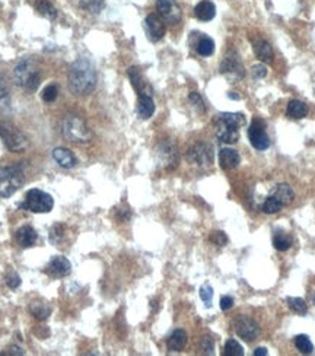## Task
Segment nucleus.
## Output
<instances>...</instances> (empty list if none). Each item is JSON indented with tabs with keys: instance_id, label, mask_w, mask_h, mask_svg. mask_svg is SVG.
Wrapping results in <instances>:
<instances>
[{
	"instance_id": "nucleus-16",
	"label": "nucleus",
	"mask_w": 315,
	"mask_h": 356,
	"mask_svg": "<svg viewBox=\"0 0 315 356\" xmlns=\"http://www.w3.org/2000/svg\"><path fill=\"white\" fill-rule=\"evenodd\" d=\"M127 76L130 79L133 88L136 89V92L139 95H152L154 91H152V86L149 85V82L143 77V75L140 73V70L137 67H130L127 70Z\"/></svg>"
},
{
	"instance_id": "nucleus-47",
	"label": "nucleus",
	"mask_w": 315,
	"mask_h": 356,
	"mask_svg": "<svg viewBox=\"0 0 315 356\" xmlns=\"http://www.w3.org/2000/svg\"><path fill=\"white\" fill-rule=\"evenodd\" d=\"M228 97H229L231 100H241V97H239L236 92H229V94H228Z\"/></svg>"
},
{
	"instance_id": "nucleus-38",
	"label": "nucleus",
	"mask_w": 315,
	"mask_h": 356,
	"mask_svg": "<svg viewBox=\"0 0 315 356\" xmlns=\"http://www.w3.org/2000/svg\"><path fill=\"white\" fill-rule=\"evenodd\" d=\"M188 101L193 104V107H194L199 113H206V105H205L203 98L200 97V94L191 92V94L188 95Z\"/></svg>"
},
{
	"instance_id": "nucleus-1",
	"label": "nucleus",
	"mask_w": 315,
	"mask_h": 356,
	"mask_svg": "<svg viewBox=\"0 0 315 356\" xmlns=\"http://www.w3.org/2000/svg\"><path fill=\"white\" fill-rule=\"evenodd\" d=\"M97 86V70L88 59H78L69 69V88L75 95H88Z\"/></svg>"
},
{
	"instance_id": "nucleus-13",
	"label": "nucleus",
	"mask_w": 315,
	"mask_h": 356,
	"mask_svg": "<svg viewBox=\"0 0 315 356\" xmlns=\"http://www.w3.org/2000/svg\"><path fill=\"white\" fill-rule=\"evenodd\" d=\"M220 73L225 75L231 82L241 80L245 75L244 66L236 56H228L223 59V61L220 63Z\"/></svg>"
},
{
	"instance_id": "nucleus-45",
	"label": "nucleus",
	"mask_w": 315,
	"mask_h": 356,
	"mask_svg": "<svg viewBox=\"0 0 315 356\" xmlns=\"http://www.w3.org/2000/svg\"><path fill=\"white\" fill-rule=\"evenodd\" d=\"M6 355H24L22 349H19L18 346H10L9 352H6Z\"/></svg>"
},
{
	"instance_id": "nucleus-14",
	"label": "nucleus",
	"mask_w": 315,
	"mask_h": 356,
	"mask_svg": "<svg viewBox=\"0 0 315 356\" xmlns=\"http://www.w3.org/2000/svg\"><path fill=\"white\" fill-rule=\"evenodd\" d=\"M72 272V264L70 261L63 257V255H55L49 261L47 267H46V273L49 276H52L54 279H61L69 276Z\"/></svg>"
},
{
	"instance_id": "nucleus-6",
	"label": "nucleus",
	"mask_w": 315,
	"mask_h": 356,
	"mask_svg": "<svg viewBox=\"0 0 315 356\" xmlns=\"http://www.w3.org/2000/svg\"><path fill=\"white\" fill-rule=\"evenodd\" d=\"M0 137L10 152H24L28 148L25 134L10 123L0 121Z\"/></svg>"
},
{
	"instance_id": "nucleus-2",
	"label": "nucleus",
	"mask_w": 315,
	"mask_h": 356,
	"mask_svg": "<svg viewBox=\"0 0 315 356\" xmlns=\"http://www.w3.org/2000/svg\"><path fill=\"white\" fill-rule=\"evenodd\" d=\"M245 124L241 113H222L216 123V137L222 143L234 145L239 139V127Z\"/></svg>"
},
{
	"instance_id": "nucleus-32",
	"label": "nucleus",
	"mask_w": 315,
	"mask_h": 356,
	"mask_svg": "<svg viewBox=\"0 0 315 356\" xmlns=\"http://www.w3.org/2000/svg\"><path fill=\"white\" fill-rule=\"evenodd\" d=\"M288 305L293 312H296V314H299V315H305V314L308 312V306H307L305 301H304L302 298H296V297L293 298V297H289Z\"/></svg>"
},
{
	"instance_id": "nucleus-19",
	"label": "nucleus",
	"mask_w": 315,
	"mask_h": 356,
	"mask_svg": "<svg viewBox=\"0 0 315 356\" xmlns=\"http://www.w3.org/2000/svg\"><path fill=\"white\" fill-rule=\"evenodd\" d=\"M219 162H220V167L223 170H234V168H236L239 165L241 158H239V153L234 151V149L223 148L219 152Z\"/></svg>"
},
{
	"instance_id": "nucleus-34",
	"label": "nucleus",
	"mask_w": 315,
	"mask_h": 356,
	"mask_svg": "<svg viewBox=\"0 0 315 356\" xmlns=\"http://www.w3.org/2000/svg\"><path fill=\"white\" fill-rule=\"evenodd\" d=\"M225 356H242L244 355V349L242 346L236 342L235 339H229L225 345V351H223Z\"/></svg>"
},
{
	"instance_id": "nucleus-22",
	"label": "nucleus",
	"mask_w": 315,
	"mask_h": 356,
	"mask_svg": "<svg viewBox=\"0 0 315 356\" xmlns=\"http://www.w3.org/2000/svg\"><path fill=\"white\" fill-rule=\"evenodd\" d=\"M16 239H18V244L22 248H29L37 241V232H35V229L31 228V227H22L21 229H18V232H16Z\"/></svg>"
},
{
	"instance_id": "nucleus-5",
	"label": "nucleus",
	"mask_w": 315,
	"mask_h": 356,
	"mask_svg": "<svg viewBox=\"0 0 315 356\" xmlns=\"http://www.w3.org/2000/svg\"><path fill=\"white\" fill-rule=\"evenodd\" d=\"M13 79L18 86H22L28 91H35L40 85V70L32 60H22L13 69Z\"/></svg>"
},
{
	"instance_id": "nucleus-25",
	"label": "nucleus",
	"mask_w": 315,
	"mask_h": 356,
	"mask_svg": "<svg viewBox=\"0 0 315 356\" xmlns=\"http://www.w3.org/2000/svg\"><path fill=\"white\" fill-rule=\"evenodd\" d=\"M274 197L283 206H286V204H290L293 202L295 193H293V190L289 184H279L276 191H274Z\"/></svg>"
},
{
	"instance_id": "nucleus-35",
	"label": "nucleus",
	"mask_w": 315,
	"mask_h": 356,
	"mask_svg": "<svg viewBox=\"0 0 315 356\" xmlns=\"http://www.w3.org/2000/svg\"><path fill=\"white\" fill-rule=\"evenodd\" d=\"M282 206H283V204L280 203V202L273 196V197H268V199L264 202V204H262V212H264V213H268V215H273V213H277V212L282 209Z\"/></svg>"
},
{
	"instance_id": "nucleus-29",
	"label": "nucleus",
	"mask_w": 315,
	"mask_h": 356,
	"mask_svg": "<svg viewBox=\"0 0 315 356\" xmlns=\"http://www.w3.org/2000/svg\"><path fill=\"white\" fill-rule=\"evenodd\" d=\"M273 245L277 251H288L292 247V238L285 232H277L273 237Z\"/></svg>"
},
{
	"instance_id": "nucleus-33",
	"label": "nucleus",
	"mask_w": 315,
	"mask_h": 356,
	"mask_svg": "<svg viewBox=\"0 0 315 356\" xmlns=\"http://www.w3.org/2000/svg\"><path fill=\"white\" fill-rule=\"evenodd\" d=\"M31 312L37 320H46L52 314V308L47 304H32L31 305Z\"/></svg>"
},
{
	"instance_id": "nucleus-28",
	"label": "nucleus",
	"mask_w": 315,
	"mask_h": 356,
	"mask_svg": "<svg viewBox=\"0 0 315 356\" xmlns=\"http://www.w3.org/2000/svg\"><path fill=\"white\" fill-rule=\"evenodd\" d=\"M295 346L304 355H310V354L314 352V345L310 340V337L305 336V334H299V336L295 337Z\"/></svg>"
},
{
	"instance_id": "nucleus-7",
	"label": "nucleus",
	"mask_w": 315,
	"mask_h": 356,
	"mask_svg": "<svg viewBox=\"0 0 315 356\" xmlns=\"http://www.w3.org/2000/svg\"><path fill=\"white\" fill-rule=\"evenodd\" d=\"M52 206H54V200L49 193L38 188H32L26 193L25 202L21 204V209H25L34 213H49L52 212Z\"/></svg>"
},
{
	"instance_id": "nucleus-12",
	"label": "nucleus",
	"mask_w": 315,
	"mask_h": 356,
	"mask_svg": "<svg viewBox=\"0 0 315 356\" xmlns=\"http://www.w3.org/2000/svg\"><path fill=\"white\" fill-rule=\"evenodd\" d=\"M157 10L159 12L162 21H165L166 24H171V25L178 24L183 18L181 9L175 0H158Z\"/></svg>"
},
{
	"instance_id": "nucleus-11",
	"label": "nucleus",
	"mask_w": 315,
	"mask_h": 356,
	"mask_svg": "<svg viewBox=\"0 0 315 356\" xmlns=\"http://www.w3.org/2000/svg\"><path fill=\"white\" fill-rule=\"evenodd\" d=\"M187 159L197 167H210L213 164V149L206 143H196L187 151Z\"/></svg>"
},
{
	"instance_id": "nucleus-39",
	"label": "nucleus",
	"mask_w": 315,
	"mask_h": 356,
	"mask_svg": "<svg viewBox=\"0 0 315 356\" xmlns=\"http://www.w3.org/2000/svg\"><path fill=\"white\" fill-rule=\"evenodd\" d=\"M210 241L213 244H216L217 247H223L228 242V237H226V234L223 231H214L210 235Z\"/></svg>"
},
{
	"instance_id": "nucleus-3",
	"label": "nucleus",
	"mask_w": 315,
	"mask_h": 356,
	"mask_svg": "<svg viewBox=\"0 0 315 356\" xmlns=\"http://www.w3.org/2000/svg\"><path fill=\"white\" fill-rule=\"evenodd\" d=\"M24 162H15L0 168V197L6 199L15 194L25 182Z\"/></svg>"
},
{
	"instance_id": "nucleus-41",
	"label": "nucleus",
	"mask_w": 315,
	"mask_h": 356,
	"mask_svg": "<svg viewBox=\"0 0 315 356\" xmlns=\"http://www.w3.org/2000/svg\"><path fill=\"white\" fill-rule=\"evenodd\" d=\"M4 282H6V285H7L10 289H16V288L21 285V278H19L15 272H10V273L4 278Z\"/></svg>"
},
{
	"instance_id": "nucleus-21",
	"label": "nucleus",
	"mask_w": 315,
	"mask_h": 356,
	"mask_svg": "<svg viewBox=\"0 0 315 356\" xmlns=\"http://www.w3.org/2000/svg\"><path fill=\"white\" fill-rule=\"evenodd\" d=\"M187 345V333L181 329L175 330L166 340V346L171 352H180Z\"/></svg>"
},
{
	"instance_id": "nucleus-31",
	"label": "nucleus",
	"mask_w": 315,
	"mask_h": 356,
	"mask_svg": "<svg viewBox=\"0 0 315 356\" xmlns=\"http://www.w3.org/2000/svg\"><path fill=\"white\" fill-rule=\"evenodd\" d=\"M196 50H197V53H199L200 56L209 57V56H211V54L214 53V41H213L211 38H209V37H203V38L197 43Z\"/></svg>"
},
{
	"instance_id": "nucleus-36",
	"label": "nucleus",
	"mask_w": 315,
	"mask_h": 356,
	"mask_svg": "<svg viewBox=\"0 0 315 356\" xmlns=\"http://www.w3.org/2000/svg\"><path fill=\"white\" fill-rule=\"evenodd\" d=\"M57 97H58V88H57V85H52V83L46 86L41 94V98L44 102H54L57 100Z\"/></svg>"
},
{
	"instance_id": "nucleus-10",
	"label": "nucleus",
	"mask_w": 315,
	"mask_h": 356,
	"mask_svg": "<svg viewBox=\"0 0 315 356\" xmlns=\"http://www.w3.org/2000/svg\"><path fill=\"white\" fill-rule=\"evenodd\" d=\"M235 333L245 342H254L260 336V326L247 315H239L234 321Z\"/></svg>"
},
{
	"instance_id": "nucleus-15",
	"label": "nucleus",
	"mask_w": 315,
	"mask_h": 356,
	"mask_svg": "<svg viewBox=\"0 0 315 356\" xmlns=\"http://www.w3.org/2000/svg\"><path fill=\"white\" fill-rule=\"evenodd\" d=\"M145 29H146V34H148L149 40L154 41V43L160 41L165 35V25H163L162 19L157 15H148L146 16Z\"/></svg>"
},
{
	"instance_id": "nucleus-37",
	"label": "nucleus",
	"mask_w": 315,
	"mask_h": 356,
	"mask_svg": "<svg viewBox=\"0 0 315 356\" xmlns=\"http://www.w3.org/2000/svg\"><path fill=\"white\" fill-rule=\"evenodd\" d=\"M199 294H200V298H202V301L205 302V305L210 308V306H211V298H213V288L210 286L209 283H205V285L200 288Z\"/></svg>"
},
{
	"instance_id": "nucleus-24",
	"label": "nucleus",
	"mask_w": 315,
	"mask_h": 356,
	"mask_svg": "<svg viewBox=\"0 0 315 356\" xmlns=\"http://www.w3.org/2000/svg\"><path fill=\"white\" fill-rule=\"evenodd\" d=\"M286 114H288L290 119H295V120H301L304 119L307 114H308V108L307 105L302 101H298V100H292L288 104V110H286Z\"/></svg>"
},
{
	"instance_id": "nucleus-43",
	"label": "nucleus",
	"mask_w": 315,
	"mask_h": 356,
	"mask_svg": "<svg viewBox=\"0 0 315 356\" xmlns=\"http://www.w3.org/2000/svg\"><path fill=\"white\" fill-rule=\"evenodd\" d=\"M63 225H54L52 229V234H50V241L52 242H58V239L63 237Z\"/></svg>"
},
{
	"instance_id": "nucleus-9",
	"label": "nucleus",
	"mask_w": 315,
	"mask_h": 356,
	"mask_svg": "<svg viewBox=\"0 0 315 356\" xmlns=\"http://www.w3.org/2000/svg\"><path fill=\"white\" fill-rule=\"evenodd\" d=\"M248 139L254 149L265 151L270 146V137L265 131V123L260 119H254L248 127Z\"/></svg>"
},
{
	"instance_id": "nucleus-44",
	"label": "nucleus",
	"mask_w": 315,
	"mask_h": 356,
	"mask_svg": "<svg viewBox=\"0 0 315 356\" xmlns=\"http://www.w3.org/2000/svg\"><path fill=\"white\" fill-rule=\"evenodd\" d=\"M234 306V299H232V297H222L220 298V308H222V311H228V309H231Z\"/></svg>"
},
{
	"instance_id": "nucleus-8",
	"label": "nucleus",
	"mask_w": 315,
	"mask_h": 356,
	"mask_svg": "<svg viewBox=\"0 0 315 356\" xmlns=\"http://www.w3.org/2000/svg\"><path fill=\"white\" fill-rule=\"evenodd\" d=\"M155 158L157 162L165 170H174L178 165L180 155L175 143L171 140H162L155 149Z\"/></svg>"
},
{
	"instance_id": "nucleus-30",
	"label": "nucleus",
	"mask_w": 315,
	"mask_h": 356,
	"mask_svg": "<svg viewBox=\"0 0 315 356\" xmlns=\"http://www.w3.org/2000/svg\"><path fill=\"white\" fill-rule=\"evenodd\" d=\"M79 4L82 9H85L89 13L98 15L105 6V0H79Z\"/></svg>"
},
{
	"instance_id": "nucleus-27",
	"label": "nucleus",
	"mask_w": 315,
	"mask_h": 356,
	"mask_svg": "<svg viewBox=\"0 0 315 356\" xmlns=\"http://www.w3.org/2000/svg\"><path fill=\"white\" fill-rule=\"evenodd\" d=\"M35 7L40 12V15H43L44 18H47L50 21H54L57 18V10L49 0H37Z\"/></svg>"
},
{
	"instance_id": "nucleus-20",
	"label": "nucleus",
	"mask_w": 315,
	"mask_h": 356,
	"mask_svg": "<svg viewBox=\"0 0 315 356\" xmlns=\"http://www.w3.org/2000/svg\"><path fill=\"white\" fill-rule=\"evenodd\" d=\"M155 113V102L152 95H139L137 101V114L140 119L148 120L154 116Z\"/></svg>"
},
{
	"instance_id": "nucleus-17",
	"label": "nucleus",
	"mask_w": 315,
	"mask_h": 356,
	"mask_svg": "<svg viewBox=\"0 0 315 356\" xmlns=\"http://www.w3.org/2000/svg\"><path fill=\"white\" fill-rule=\"evenodd\" d=\"M52 159L58 167L64 170H70L76 165V156L66 148H55L52 151Z\"/></svg>"
},
{
	"instance_id": "nucleus-23",
	"label": "nucleus",
	"mask_w": 315,
	"mask_h": 356,
	"mask_svg": "<svg viewBox=\"0 0 315 356\" xmlns=\"http://www.w3.org/2000/svg\"><path fill=\"white\" fill-rule=\"evenodd\" d=\"M254 53L262 63L273 61V49L265 40H259L257 43H254Z\"/></svg>"
},
{
	"instance_id": "nucleus-26",
	"label": "nucleus",
	"mask_w": 315,
	"mask_h": 356,
	"mask_svg": "<svg viewBox=\"0 0 315 356\" xmlns=\"http://www.w3.org/2000/svg\"><path fill=\"white\" fill-rule=\"evenodd\" d=\"M10 113V95L4 77L0 75V114Z\"/></svg>"
},
{
	"instance_id": "nucleus-46",
	"label": "nucleus",
	"mask_w": 315,
	"mask_h": 356,
	"mask_svg": "<svg viewBox=\"0 0 315 356\" xmlns=\"http://www.w3.org/2000/svg\"><path fill=\"white\" fill-rule=\"evenodd\" d=\"M267 355V349L265 348H257L254 351V356H265Z\"/></svg>"
},
{
	"instance_id": "nucleus-48",
	"label": "nucleus",
	"mask_w": 315,
	"mask_h": 356,
	"mask_svg": "<svg viewBox=\"0 0 315 356\" xmlns=\"http://www.w3.org/2000/svg\"><path fill=\"white\" fill-rule=\"evenodd\" d=\"M313 304L315 305V294H314V297H313Z\"/></svg>"
},
{
	"instance_id": "nucleus-40",
	"label": "nucleus",
	"mask_w": 315,
	"mask_h": 356,
	"mask_svg": "<svg viewBox=\"0 0 315 356\" xmlns=\"http://www.w3.org/2000/svg\"><path fill=\"white\" fill-rule=\"evenodd\" d=\"M200 348L203 351V354L206 355H213V349H214V343H213V339L209 336H205L200 342Z\"/></svg>"
},
{
	"instance_id": "nucleus-18",
	"label": "nucleus",
	"mask_w": 315,
	"mask_h": 356,
	"mask_svg": "<svg viewBox=\"0 0 315 356\" xmlns=\"http://www.w3.org/2000/svg\"><path fill=\"white\" fill-rule=\"evenodd\" d=\"M216 15V6L211 0H202L194 7V16L202 22H209Z\"/></svg>"
},
{
	"instance_id": "nucleus-42",
	"label": "nucleus",
	"mask_w": 315,
	"mask_h": 356,
	"mask_svg": "<svg viewBox=\"0 0 315 356\" xmlns=\"http://www.w3.org/2000/svg\"><path fill=\"white\" fill-rule=\"evenodd\" d=\"M251 75L254 79H262V77L267 76V69H265L264 64H256L251 69Z\"/></svg>"
},
{
	"instance_id": "nucleus-4",
	"label": "nucleus",
	"mask_w": 315,
	"mask_h": 356,
	"mask_svg": "<svg viewBox=\"0 0 315 356\" xmlns=\"http://www.w3.org/2000/svg\"><path fill=\"white\" fill-rule=\"evenodd\" d=\"M60 131L61 136L72 143H88L92 137V131L86 124V121L76 114L64 116Z\"/></svg>"
}]
</instances>
